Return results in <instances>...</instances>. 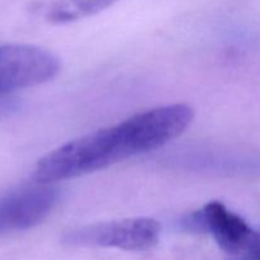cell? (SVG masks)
<instances>
[{
    "label": "cell",
    "instance_id": "6da1fadb",
    "mask_svg": "<svg viewBox=\"0 0 260 260\" xmlns=\"http://www.w3.org/2000/svg\"><path fill=\"white\" fill-rule=\"evenodd\" d=\"M194 112L177 103L141 112L112 127L66 142L38 160L32 178L42 185L108 168L127 157L154 151L179 137Z\"/></svg>",
    "mask_w": 260,
    "mask_h": 260
},
{
    "label": "cell",
    "instance_id": "7a4b0ae2",
    "mask_svg": "<svg viewBox=\"0 0 260 260\" xmlns=\"http://www.w3.org/2000/svg\"><path fill=\"white\" fill-rule=\"evenodd\" d=\"M161 226L150 217H132L93 223L65 235L69 245L116 248L127 251H147L159 243Z\"/></svg>",
    "mask_w": 260,
    "mask_h": 260
},
{
    "label": "cell",
    "instance_id": "3957f363",
    "mask_svg": "<svg viewBox=\"0 0 260 260\" xmlns=\"http://www.w3.org/2000/svg\"><path fill=\"white\" fill-rule=\"evenodd\" d=\"M58 70V58L45 48L0 46V95L46 83L55 78Z\"/></svg>",
    "mask_w": 260,
    "mask_h": 260
},
{
    "label": "cell",
    "instance_id": "277c9868",
    "mask_svg": "<svg viewBox=\"0 0 260 260\" xmlns=\"http://www.w3.org/2000/svg\"><path fill=\"white\" fill-rule=\"evenodd\" d=\"M189 223L215 238L222 250L240 255L259 245V236L240 216L229 211L222 203L211 202L190 216Z\"/></svg>",
    "mask_w": 260,
    "mask_h": 260
},
{
    "label": "cell",
    "instance_id": "5b68a950",
    "mask_svg": "<svg viewBox=\"0 0 260 260\" xmlns=\"http://www.w3.org/2000/svg\"><path fill=\"white\" fill-rule=\"evenodd\" d=\"M57 202V190L40 184L0 197V234L22 231L42 222Z\"/></svg>",
    "mask_w": 260,
    "mask_h": 260
},
{
    "label": "cell",
    "instance_id": "8992f818",
    "mask_svg": "<svg viewBox=\"0 0 260 260\" xmlns=\"http://www.w3.org/2000/svg\"><path fill=\"white\" fill-rule=\"evenodd\" d=\"M117 2L119 0H55L46 9V19L53 24H65L98 14Z\"/></svg>",
    "mask_w": 260,
    "mask_h": 260
}]
</instances>
